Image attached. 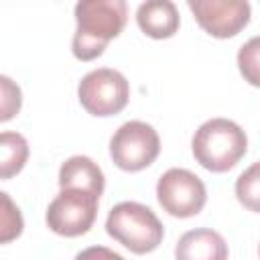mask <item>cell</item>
I'll use <instances>...</instances> for the list:
<instances>
[{
    "label": "cell",
    "mask_w": 260,
    "mask_h": 260,
    "mask_svg": "<svg viewBox=\"0 0 260 260\" xmlns=\"http://www.w3.org/2000/svg\"><path fill=\"white\" fill-rule=\"evenodd\" d=\"M128 18L124 0H83L75 4L77 28L71 41V53L79 61L98 59L108 43L116 39Z\"/></svg>",
    "instance_id": "6da1fadb"
},
{
    "label": "cell",
    "mask_w": 260,
    "mask_h": 260,
    "mask_svg": "<svg viewBox=\"0 0 260 260\" xmlns=\"http://www.w3.org/2000/svg\"><path fill=\"white\" fill-rule=\"evenodd\" d=\"M191 150L203 169L211 173H225L246 154L248 136L236 122L228 118H211L195 130Z\"/></svg>",
    "instance_id": "7a4b0ae2"
},
{
    "label": "cell",
    "mask_w": 260,
    "mask_h": 260,
    "mask_svg": "<svg viewBox=\"0 0 260 260\" xmlns=\"http://www.w3.org/2000/svg\"><path fill=\"white\" fill-rule=\"evenodd\" d=\"M106 232L134 254H148L156 250L165 236V228L156 213L136 201H122L114 205L106 219Z\"/></svg>",
    "instance_id": "3957f363"
},
{
    "label": "cell",
    "mask_w": 260,
    "mask_h": 260,
    "mask_svg": "<svg viewBox=\"0 0 260 260\" xmlns=\"http://www.w3.org/2000/svg\"><path fill=\"white\" fill-rule=\"evenodd\" d=\"M77 98L83 110L98 118L120 114L130 98L126 77L110 67H100L85 73L77 85Z\"/></svg>",
    "instance_id": "277c9868"
},
{
    "label": "cell",
    "mask_w": 260,
    "mask_h": 260,
    "mask_svg": "<svg viewBox=\"0 0 260 260\" xmlns=\"http://www.w3.org/2000/svg\"><path fill=\"white\" fill-rule=\"evenodd\" d=\"M160 152L156 130L140 120L122 124L110 138V156L114 165L126 173H136L150 167Z\"/></svg>",
    "instance_id": "5b68a950"
},
{
    "label": "cell",
    "mask_w": 260,
    "mask_h": 260,
    "mask_svg": "<svg viewBox=\"0 0 260 260\" xmlns=\"http://www.w3.org/2000/svg\"><path fill=\"white\" fill-rule=\"evenodd\" d=\"M100 197L85 189H61L49 203L45 221L51 232L65 238L83 236L91 230L98 217Z\"/></svg>",
    "instance_id": "8992f818"
},
{
    "label": "cell",
    "mask_w": 260,
    "mask_h": 260,
    "mask_svg": "<svg viewBox=\"0 0 260 260\" xmlns=\"http://www.w3.org/2000/svg\"><path fill=\"white\" fill-rule=\"evenodd\" d=\"M156 199L169 215L185 219L197 215L203 209L207 191L195 173L175 167L160 175L156 183Z\"/></svg>",
    "instance_id": "52a82bcc"
},
{
    "label": "cell",
    "mask_w": 260,
    "mask_h": 260,
    "mask_svg": "<svg viewBox=\"0 0 260 260\" xmlns=\"http://www.w3.org/2000/svg\"><path fill=\"white\" fill-rule=\"evenodd\" d=\"M187 6L199 26L215 39L236 37L250 22L246 0H189Z\"/></svg>",
    "instance_id": "ba28073f"
},
{
    "label": "cell",
    "mask_w": 260,
    "mask_h": 260,
    "mask_svg": "<svg viewBox=\"0 0 260 260\" xmlns=\"http://www.w3.org/2000/svg\"><path fill=\"white\" fill-rule=\"evenodd\" d=\"M175 260H228V244L215 230H189L175 246Z\"/></svg>",
    "instance_id": "9c48e42d"
},
{
    "label": "cell",
    "mask_w": 260,
    "mask_h": 260,
    "mask_svg": "<svg viewBox=\"0 0 260 260\" xmlns=\"http://www.w3.org/2000/svg\"><path fill=\"white\" fill-rule=\"evenodd\" d=\"M136 22L150 39H171L179 30L181 18L171 0H148L138 6Z\"/></svg>",
    "instance_id": "30bf717a"
},
{
    "label": "cell",
    "mask_w": 260,
    "mask_h": 260,
    "mask_svg": "<svg viewBox=\"0 0 260 260\" xmlns=\"http://www.w3.org/2000/svg\"><path fill=\"white\" fill-rule=\"evenodd\" d=\"M59 187L61 189H85L102 197L106 179L98 162H93L89 156L77 154L67 158L59 169Z\"/></svg>",
    "instance_id": "8fae6325"
},
{
    "label": "cell",
    "mask_w": 260,
    "mask_h": 260,
    "mask_svg": "<svg viewBox=\"0 0 260 260\" xmlns=\"http://www.w3.org/2000/svg\"><path fill=\"white\" fill-rule=\"evenodd\" d=\"M28 158V142L18 132L0 134V177L10 179L20 173Z\"/></svg>",
    "instance_id": "7c38bea8"
},
{
    "label": "cell",
    "mask_w": 260,
    "mask_h": 260,
    "mask_svg": "<svg viewBox=\"0 0 260 260\" xmlns=\"http://www.w3.org/2000/svg\"><path fill=\"white\" fill-rule=\"evenodd\" d=\"M236 197L246 209H250L254 213H260V160L250 165L238 177Z\"/></svg>",
    "instance_id": "4fadbf2b"
},
{
    "label": "cell",
    "mask_w": 260,
    "mask_h": 260,
    "mask_svg": "<svg viewBox=\"0 0 260 260\" xmlns=\"http://www.w3.org/2000/svg\"><path fill=\"white\" fill-rule=\"evenodd\" d=\"M238 69L242 77L254 85L260 87V35L246 41L238 51Z\"/></svg>",
    "instance_id": "5bb4252c"
},
{
    "label": "cell",
    "mask_w": 260,
    "mask_h": 260,
    "mask_svg": "<svg viewBox=\"0 0 260 260\" xmlns=\"http://www.w3.org/2000/svg\"><path fill=\"white\" fill-rule=\"evenodd\" d=\"M2 197V205H4V211H2V244L10 242L12 238L20 236L22 232V217H20V211L18 207L12 205L8 193H0Z\"/></svg>",
    "instance_id": "9a60e30c"
},
{
    "label": "cell",
    "mask_w": 260,
    "mask_h": 260,
    "mask_svg": "<svg viewBox=\"0 0 260 260\" xmlns=\"http://www.w3.org/2000/svg\"><path fill=\"white\" fill-rule=\"evenodd\" d=\"M0 81H2V95H4L0 120L6 122V120H10V118L20 110V89H18V85H14V83L10 81V77H6V75H2Z\"/></svg>",
    "instance_id": "2e32d148"
},
{
    "label": "cell",
    "mask_w": 260,
    "mask_h": 260,
    "mask_svg": "<svg viewBox=\"0 0 260 260\" xmlns=\"http://www.w3.org/2000/svg\"><path fill=\"white\" fill-rule=\"evenodd\" d=\"M73 260H124V256H120L118 252H114L106 246H89V248L81 250Z\"/></svg>",
    "instance_id": "e0dca14e"
},
{
    "label": "cell",
    "mask_w": 260,
    "mask_h": 260,
    "mask_svg": "<svg viewBox=\"0 0 260 260\" xmlns=\"http://www.w3.org/2000/svg\"><path fill=\"white\" fill-rule=\"evenodd\" d=\"M258 252H260V248H258Z\"/></svg>",
    "instance_id": "ac0fdd59"
}]
</instances>
